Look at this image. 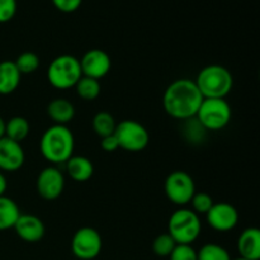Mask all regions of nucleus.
I'll list each match as a JSON object with an SVG mask.
<instances>
[{
  "mask_svg": "<svg viewBox=\"0 0 260 260\" xmlns=\"http://www.w3.org/2000/svg\"><path fill=\"white\" fill-rule=\"evenodd\" d=\"M194 80L178 79L170 83L162 95V107L168 116L179 121L194 118L203 101Z\"/></svg>",
  "mask_w": 260,
  "mask_h": 260,
  "instance_id": "f257e3e1",
  "label": "nucleus"
},
{
  "mask_svg": "<svg viewBox=\"0 0 260 260\" xmlns=\"http://www.w3.org/2000/svg\"><path fill=\"white\" fill-rule=\"evenodd\" d=\"M75 139L68 126L52 124L43 132L40 140L42 156L52 165L66 162L74 155Z\"/></svg>",
  "mask_w": 260,
  "mask_h": 260,
  "instance_id": "f03ea898",
  "label": "nucleus"
},
{
  "mask_svg": "<svg viewBox=\"0 0 260 260\" xmlns=\"http://www.w3.org/2000/svg\"><path fill=\"white\" fill-rule=\"evenodd\" d=\"M194 83L203 98L226 99L233 90L234 78L225 66L208 65L198 73Z\"/></svg>",
  "mask_w": 260,
  "mask_h": 260,
  "instance_id": "7ed1b4c3",
  "label": "nucleus"
},
{
  "mask_svg": "<svg viewBox=\"0 0 260 260\" xmlns=\"http://www.w3.org/2000/svg\"><path fill=\"white\" fill-rule=\"evenodd\" d=\"M201 231H202V223L200 216L189 208H178L169 217L168 234L174 239L177 244L192 245V243L200 238Z\"/></svg>",
  "mask_w": 260,
  "mask_h": 260,
  "instance_id": "20e7f679",
  "label": "nucleus"
},
{
  "mask_svg": "<svg viewBox=\"0 0 260 260\" xmlns=\"http://www.w3.org/2000/svg\"><path fill=\"white\" fill-rule=\"evenodd\" d=\"M83 76L80 62L73 55H60L51 61L47 69V79L53 88L68 90L75 88Z\"/></svg>",
  "mask_w": 260,
  "mask_h": 260,
  "instance_id": "39448f33",
  "label": "nucleus"
},
{
  "mask_svg": "<svg viewBox=\"0 0 260 260\" xmlns=\"http://www.w3.org/2000/svg\"><path fill=\"white\" fill-rule=\"evenodd\" d=\"M233 111L226 99L205 98L196 114V119L206 131H220L231 121Z\"/></svg>",
  "mask_w": 260,
  "mask_h": 260,
  "instance_id": "423d86ee",
  "label": "nucleus"
},
{
  "mask_svg": "<svg viewBox=\"0 0 260 260\" xmlns=\"http://www.w3.org/2000/svg\"><path fill=\"white\" fill-rule=\"evenodd\" d=\"M114 136L118 141L119 149L128 152L142 151L150 142V135L146 127L134 119H124L117 123Z\"/></svg>",
  "mask_w": 260,
  "mask_h": 260,
  "instance_id": "0eeeda50",
  "label": "nucleus"
},
{
  "mask_svg": "<svg viewBox=\"0 0 260 260\" xmlns=\"http://www.w3.org/2000/svg\"><path fill=\"white\" fill-rule=\"evenodd\" d=\"M164 192L170 202L179 207H184L190 202L197 190L194 180L187 172L174 170L165 179Z\"/></svg>",
  "mask_w": 260,
  "mask_h": 260,
  "instance_id": "6e6552de",
  "label": "nucleus"
},
{
  "mask_svg": "<svg viewBox=\"0 0 260 260\" xmlns=\"http://www.w3.org/2000/svg\"><path fill=\"white\" fill-rule=\"evenodd\" d=\"M103 248L102 236L95 229L81 228L75 231L71 239V251L80 260H93L101 254Z\"/></svg>",
  "mask_w": 260,
  "mask_h": 260,
  "instance_id": "1a4fd4ad",
  "label": "nucleus"
},
{
  "mask_svg": "<svg viewBox=\"0 0 260 260\" xmlns=\"http://www.w3.org/2000/svg\"><path fill=\"white\" fill-rule=\"evenodd\" d=\"M36 188H37L38 194L43 200H57L62 194L63 188H65V177H63L62 172L55 165L46 167L37 175Z\"/></svg>",
  "mask_w": 260,
  "mask_h": 260,
  "instance_id": "9d476101",
  "label": "nucleus"
},
{
  "mask_svg": "<svg viewBox=\"0 0 260 260\" xmlns=\"http://www.w3.org/2000/svg\"><path fill=\"white\" fill-rule=\"evenodd\" d=\"M206 218L211 228L218 233H228L236 228L239 222V212L228 202L213 203L211 210L206 213Z\"/></svg>",
  "mask_w": 260,
  "mask_h": 260,
  "instance_id": "9b49d317",
  "label": "nucleus"
},
{
  "mask_svg": "<svg viewBox=\"0 0 260 260\" xmlns=\"http://www.w3.org/2000/svg\"><path fill=\"white\" fill-rule=\"evenodd\" d=\"M83 76L101 80L111 71L112 61L108 53L103 50L93 48L84 53L81 60H79Z\"/></svg>",
  "mask_w": 260,
  "mask_h": 260,
  "instance_id": "f8f14e48",
  "label": "nucleus"
},
{
  "mask_svg": "<svg viewBox=\"0 0 260 260\" xmlns=\"http://www.w3.org/2000/svg\"><path fill=\"white\" fill-rule=\"evenodd\" d=\"M25 161V154L22 145L8 137L0 139V170L17 172Z\"/></svg>",
  "mask_w": 260,
  "mask_h": 260,
  "instance_id": "ddd939ff",
  "label": "nucleus"
},
{
  "mask_svg": "<svg viewBox=\"0 0 260 260\" xmlns=\"http://www.w3.org/2000/svg\"><path fill=\"white\" fill-rule=\"evenodd\" d=\"M17 235L25 243H38L45 236L46 228L40 217L35 215H22L20 213L13 228Z\"/></svg>",
  "mask_w": 260,
  "mask_h": 260,
  "instance_id": "4468645a",
  "label": "nucleus"
},
{
  "mask_svg": "<svg viewBox=\"0 0 260 260\" xmlns=\"http://www.w3.org/2000/svg\"><path fill=\"white\" fill-rule=\"evenodd\" d=\"M238 251L240 258L248 260L260 259V230L248 228L240 234L238 239Z\"/></svg>",
  "mask_w": 260,
  "mask_h": 260,
  "instance_id": "2eb2a0df",
  "label": "nucleus"
},
{
  "mask_svg": "<svg viewBox=\"0 0 260 260\" xmlns=\"http://www.w3.org/2000/svg\"><path fill=\"white\" fill-rule=\"evenodd\" d=\"M46 112L53 124H61V126H66L68 123H70L75 117V107L70 101L65 98L52 99L48 103Z\"/></svg>",
  "mask_w": 260,
  "mask_h": 260,
  "instance_id": "dca6fc26",
  "label": "nucleus"
},
{
  "mask_svg": "<svg viewBox=\"0 0 260 260\" xmlns=\"http://www.w3.org/2000/svg\"><path fill=\"white\" fill-rule=\"evenodd\" d=\"M65 164L68 175L74 182H88L93 177L94 165L88 157L81 156V155H78V156L73 155Z\"/></svg>",
  "mask_w": 260,
  "mask_h": 260,
  "instance_id": "f3484780",
  "label": "nucleus"
},
{
  "mask_svg": "<svg viewBox=\"0 0 260 260\" xmlns=\"http://www.w3.org/2000/svg\"><path fill=\"white\" fill-rule=\"evenodd\" d=\"M22 74L15 66L14 61L0 62V95H9L18 89Z\"/></svg>",
  "mask_w": 260,
  "mask_h": 260,
  "instance_id": "a211bd4d",
  "label": "nucleus"
},
{
  "mask_svg": "<svg viewBox=\"0 0 260 260\" xmlns=\"http://www.w3.org/2000/svg\"><path fill=\"white\" fill-rule=\"evenodd\" d=\"M20 215L17 202L9 197H0V231L9 230L14 228L18 217Z\"/></svg>",
  "mask_w": 260,
  "mask_h": 260,
  "instance_id": "6ab92c4d",
  "label": "nucleus"
},
{
  "mask_svg": "<svg viewBox=\"0 0 260 260\" xmlns=\"http://www.w3.org/2000/svg\"><path fill=\"white\" fill-rule=\"evenodd\" d=\"M30 126L27 118L22 116L12 117L8 122H5V137L13 140L15 142H22L29 135Z\"/></svg>",
  "mask_w": 260,
  "mask_h": 260,
  "instance_id": "aec40b11",
  "label": "nucleus"
},
{
  "mask_svg": "<svg viewBox=\"0 0 260 260\" xmlns=\"http://www.w3.org/2000/svg\"><path fill=\"white\" fill-rule=\"evenodd\" d=\"M91 127H93V131L95 132V135H98L102 139V137H106L114 134L117 127V122L109 112L102 111L98 112V113L93 117Z\"/></svg>",
  "mask_w": 260,
  "mask_h": 260,
  "instance_id": "412c9836",
  "label": "nucleus"
},
{
  "mask_svg": "<svg viewBox=\"0 0 260 260\" xmlns=\"http://www.w3.org/2000/svg\"><path fill=\"white\" fill-rule=\"evenodd\" d=\"M75 90L76 94H78L83 101L91 102L94 101V99L98 98L99 94H101L102 86L99 80L88 78V76H81L80 80L76 83Z\"/></svg>",
  "mask_w": 260,
  "mask_h": 260,
  "instance_id": "4be33fe9",
  "label": "nucleus"
},
{
  "mask_svg": "<svg viewBox=\"0 0 260 260\" xmlns=\"http://www.w3.org/2000/svg\"><path fill=\"white\" fill-rule=\"evenodd\" d=\"M197 259L198 260H233L230 254L226 250L223 246L218 245V244L208 243L203 245L197 251Z\"/></svg>",
  "mask_w": 260,
  "mask_h": 260,
  "instance_id": "5701e85b",
  "label": "nucleus"
},
{
  "mask_svg": "<svg viewBox=\"0 0 260 260\" xmlns=\"http://www.w3.org/2000/svg\"><path fill=\"white\" fill-rule=\"evenodd\" d=\"M14 63L22 75H29L40 68V57L35 52L25 51L18 56Z\"/></svg>",
  "mask_w": 260,
  "mask_h": 260,
  "instance_id": "b1692460",
  "label": "nucleus"
},
{
  "mask_svg": "<svg viewBox=\"0 0 260 260\" xmlns=\"http://www.w3.org/2000/svg\"><path fill=\"white\" fill-rule=\"evenodd\" d=\"M175 245H177V243L169 234H161V235L156 236L152 241V251H154L155 255L167 258L174 250Z\"/></svg>",
  "mask_w": 260,
  "mask_h": 260,
  "instance_id": "393cba45",
  "label": "nucleus"
},
{
  "mask_svg": "<svg viewBox=\"0 0 260 260\" xmlns=\"http://www.w3.org/2000/svg\"><path fill=\"white\" fill-rule=\"evenodd\" d=\"M190 205H192V211L193 212L200 215H206L208 211L211 210V207L213 206V200L208 193L206 192H196L194 196L190 200Z\"/></svg>",
  "mask_w": 260,
  "mask_h": 260,
  "instance_id": "a878e982",
  "label": "nucleus"
},
{
  "mask_svg": "<svg viewBox=\"0 0 260 260\" xmlns=\"http://www.w3.org/2000/svg\"><path fill=\"white\" fill-rule=\"evenodd\" d=\"M170 260H198L197 251L192 245L187 244H177L174 250L169 255Z\"/></svg>",
  "mask_w": 260,
  "mask_h": 260,
  "instance_id": "bb28decb",
  "label": "nucleus"
},
{
  "mask_svg": "<svg viewBox=\"0 0 260 260\" xmlns=\"http://www.w3.org/2000/svg\"><path fill=\"white\" fill-rule=\"evenodd\" d=\"M17 13V0H0V23H7Z\"/></svg>",
  "mask_w": 260,
  "mask_h": 260,
  "instance_id": "cd10ccee",
  "label": "nucleus"
},
{
  "mask_svg": "<svg viewBox=\"0 0 260 260\" xmlns=\"http://www.w3.org/2000/svg\"><path fill=\"white\" fill-rule=\"evenodd\" d=\"M57 10L62 13H73L80 8L83 0H51Z\"/></svg>",
  "mask_w": 260,
  "mask_h": 260,
  "instance_id": "c85d7f7f",
  "label": "nucleus"
},
{
  "mask_svg": "<svg viewBox=\"0 0 260 260\" xmlns=\"http://www.w3.org/2000/svg\"><path fill=\"white\" fill-rule=\"evenodd\" d=\"M101 147L103 149V151L106 152H114L119 149L118 141H117L116 136L113 135H109V136L102 137L101 141Z\"/></svg>",
  "mask_w": 260,
  "mask_h": 260,
  "instance_id": "c756f323",
  "label": "nucleus"
},
{
  "mask_svg": "<svg viewBox=\"0 0 260 260\" xmlns=\"http://www.w3.org/2000/svg\"><path fill=\"white\" fill-rule=\"evenodd\" d=\"M7 188H8L7 178H5V175L0 172V197L5 194V192H7Z\"/></svg>",
  "mask_w": 260,
  "mask_h": 260,
  "instance_id": "7c9ffc66",
  "label": "nucleus"
},
{
  "mask_svg": "<svg viewBox=\"0 0 260 260\" xmlns=\"http://www.w3.org/2000/svg\"><path fill=\"white\" fill-rule=\"evenodd\" d=\"M5 136V121L0 117V139Z\"/></svg>",
  "mask_w": 260,
  "mask_h": 260,
  "instance_id": "2f4dec72",
  "label": "nucleus"
},
{
  "mask_svg": "<svg viewBox=\"0 0 260 260\" xmlns=\"http://www.w3.org/2000/svg\"><path fill=\"white\" fill-rule=\"evenodd\" d=\"M235 260H248V259H244V258H238V259H235Z\"/></svg>",
  "mask_w": 260,
  "mask_h": 260,
  "instance_id": "473e14b6",
  "label": "nucleus"
}]
</instances>
